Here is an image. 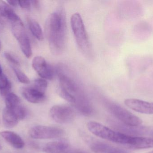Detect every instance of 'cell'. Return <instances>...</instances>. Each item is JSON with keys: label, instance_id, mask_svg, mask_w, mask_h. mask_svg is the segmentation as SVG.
<instances>
[{"label": "cell", "instance_id": "obj_1", "mask_svg": "<svg viewBox=\"0 0 153 153\" xmlns=\"http://www.w3.org/2000/svg\"><path fill=\"white\" fill-rule=\"evenodd\" d=\"M62 11L51 13L47 19L45 26L49 48L55 54L62 53L65 45V16Z\"/></svg>", "mask_w": 153, "mask_h": 153}, {"label": "cell", "instance_id": "obj_2", "mask_svg": "<svg viewBox=\"0 0 153 153\" xmlns=\"http://www.w3.org/2000/svg\"><path fill=\"white\" fill-rule=\"evenodd\" d=\"M90 132L96 136L108 141L135 149L137 136H133L114 131L109 128L94 121H90L87 125Z\"/></svg>", "mask_w": 153, "mask_h": 153}, {"label": "cell", "instance_id": "obj_3", "mask_svg": "<svg viewBox=\"0 0 153 153\" xmlns=\"http://www.w3.org/2000/svg\"><path fill=\"white\" fill-rule=\"evenodd\" d=\"M71 26L78 46L84 52L89 50L88 35L81 15L78 13H74L71 19Z\"/></svg>", "mask_w": 153, "mask_h": 153}, {"label": "cell", "instance_id": "obj_4", "mask_svg": "<svg viewBox=\"0 0 153 153\" xmlns=\"http://www.w3.org/2000/svg\"><path fill=\"white\" fill-rule=\"evenodd\" d=\"M108 107L112 115L124 125L137 127L139 126L143 123L140 118L117 104L109 103Z\"/></svg>", "mask_w": 153, "mask_h": 153}, {"label": "cell", "instance_id": "obj_5", "mask_svg": "<svg viewBox=\"0 0 153 153\" xmlns=\"http://www.w3.org/2000/svg\"><path fill=\"white\" fill-rule=\"evenodd\" d=\"M12 31L19 42L22 53L27 58L31 57L32 52L30 40L22 20L12 23Z\"/></svg>", "mask_w": 153, "mask_h": 153}, {"label": "cell", "instance_id": "obj_6", "mask_svg": "<svg viewBox=\"0 0 153 153\" xmlns=\"http://www.w3.org/2000/svg\"><path fill=\"white\" fill-rule=\"evenodd\" d=\"M49 114L53 120L61 124L70 123L75 117V112L73 109L66 105L53 106L50 109Z\"/></svg>", "mask_w": 153, "mask_h": 153}, {"label": "cell", "instance_id": "obj_7", "mask_svg": "<svg viewBox=\"0 0 153 153\" xmlns=\"http://www.w3.org/2000/svg\"><path fill=\"white\" fill-rule=\"evenodd\" d=\"M63 130L54 127L38 125L32 128L29 132L31 138L36 139H50L58 138L63 135Z\"/></svg>", "mask_w": 153, "mask_h": 153}, {"label": "cell", "instance_id": "obj_8", "mask_svg": "<svg viewBox=\"0 0 153 153\" xmlns=\"http://www.w3.org/2000/svg\"><path fill=\"white\" fill-rule=\"evenodd\" d=\"M32 66L41 78L49 80L53 78L54 73L53 68L42 57H35L32 60Z\"/></svg>", "mask_w": 153, "mask_h": 153}, {"label": "cell", "instance_id": "obj_9", "mask_svg": "<svg viewBox=\"0 0 153 153\" xmlns=\"http://www.w3.org/2000/svg\"><path fill=\"white\" fill-rule=\"evenodd\" d=\"M46 153H87L75 149L64 142H54L48 143L43 148Z\"/></svg>", "mask_w": 153, "mask_h": 153}, {"label": "cell", "instance_id": "obj_10", "mask_svg": "<svg viewBox=\"0 0 153 153\" xmlns=\"http://www.w3.org/2000/svg\"><path fill=\"white\" fill-rule=\"evenodd\" d=\"M124 102L127 107L136 112L147 115L153 114V102L134 99H127Z\"/></svg>", "mask_w": 153, "mask_h": 153}, {"label": "cell", "instance_id": "obj_11", "mask_svg": "<svg viewBox=\"0 0 153 153\" xmlns=\"http://www.w3.org/2000/svg\"><path fill=\"white\" fill-rule=\"evenodd\" d=\"M21 93L23 97L30 103L35 104L42 103L46 99L45 93L33 86L23 87L21 89Z\"/></svg>", "mask_w": 153, "mask_h": 153}, {"label": "cell", "instance_id": "obj_12", "mask_svg": "<svg viewBox=\"0 0 153 153\" xmlns=\"http://www.w3.org/2000/svg\"><path fill=\"white\" fill-rule=\"evenodd\" d=\"M1 136L16 149H22L25 145L22 138L16 133L10 131H4L0 133Z\"/></svg>", "mask_w": 153, "mask_h": 153}, {"label": "cell", "instance_id": "obj_13", "mask_svg": "<svg viewBox=\"0 0 153 153\" xmlns=\"http://www.w3.org/2000/svg\"><path fill=\"white\" fill-rule=\"evenodd\" d=\"M90 147L95 153H112L118 149L106 143L97 141L91 142Z\"/></svg>", "mask_w": 153, "mask_h": 153}, {"label": "cell", "instance_id": "obj_14", "mask_svg": "<svg viewBox=\"0 0 153 153\" xmlns=\"http://www.w3.org/2000/svg\"><path fill=\"white\" fill-rule=\"evenodd\" d=\"M3 122L8 128H13L18 124L19 119L13 110L5 107L2 113Z\"/></svg>", "mask_w": 153, "mask_h": 153}, {"label": "cell", "instance_id": "obj_15", "mask_svg": "<svg viewBox=\"0 0 153 153\" xmlns=\"http://www.w3.org/2000/svg\"><path fill=\"white\" fill-rule=\"evenodd\" d=\"M0 15L7 18L12 22H17L21 20L13 10L3 1H1L0 3Z\"/></svg>", "mask_w": 153, "mask_h": 153}, {"label": "cell", "instance_id": "obj_16", "mask_svg": "<svg viewBox=\"0 0 153 153\" xmlns=\"http://www.w3.org/2000/svg\"><path fill=\"white\" fill-rule=\"evenodd\" d=\"M58 75L60 82L59 84L60 85L66 89L72 94H73V93L76 92L77 88L75 83L72 79L64 74L61 72L58 73Z\"/></svg>", "mask_w": 153, "mask_h": 153}, {"label": "cell", "instance_id": "obj_17", "mask_svg": "<svg viewBox=\"0 0 153 153\" xmlns=\"http://www.w3.org/2000/svg\"><path fill=\"white\" fill-rule=\"evenodd\" d=\"M29 28L33 36L39 40H43L44 38V33L39 23L33 19H28Z\"/></svg>", "mask_w": 153, "mask_h": 153}, {"label": "cell", "instance_id": "obj_18", "mask_svg": "<svg viewBox=\"0 0 153 153\" xmlns=\"http://www.w3.org/2000/svg\"><path fill=\"white\" fill-rule=\"evenodd\" d=\"M11 84L5 75L2 74L0 77V93L3 97H6L10 93Z\"/></svg>", "mask_w": 153, "mask_h": 153}, {"label": "cell", "instance_id": "obj_19", "mask_svg": "<svg viewBox=\"0 0 153 153\" xmlns=\"http://www.w3.org/2000/svg\"><path fill=\"white\" fill-rule=\"evenodd\" d=\"M5 107L12 109L20 105V100L16 94L10 93L5 97Z\"/></svg>", "mask_w": 153, "mask_h": 153}, {"label": "cell", "instance_id": "obj_20", "mask_svg": "<svg viewBox=\"0 0 153 153\" xmlns=\"http://www.w3.org/2000/svg\"><path fill=\"white\" fill-rule=\"evenodd\" d=\"M57 93L60 97L67 101L68 102L75 105L76 102V99L75 97L71 93H70L66 89L59 84L56 89Z\"/></svg>", "mask_w": 153, "mask_h": 153}, {"label": "cell", "instance_id": "obj_21", "mask_svg": "<svg viewBox=\"0 0 153 153\" xmlns=\"http://www.w3.org/2000/svg\"><path fill=\"white\" fill-rule=\"evenodd\" d=\"M12 67L20 82L24 84H28L30 83L28 77L22 71L14 66H12Z\"/></svg>", "mask_w": 153, "mask_h": 153}, {"label": "cell", "instance_id": "obj_22", "mask_svg": "<svg viewBox=\"0 0 153 153\" xmlns=\"http://www.w3.org/2000/svg\"><path fill=\"white\" fill-rule=\"evenodd\" d=\"M48 83L45 79L43 78H38L35 80L33 86L42 92L45 93L48 88Z\"/></svg>", "mask_w": 153, "mask_h": 153}, {"label": "cell", "instance_id": "obj_23", "mask_svg": "<svg viewBox=\"0 0 153 153\" xmlns=\"http://www.w3.org/2000/svg\"><path fill=\"white\" fill-rule=\"evenodd\" d=\"M4 56L5 58L9 62L15 65H19V61L15 57L13 56L11 54L8 52H5L4 53Z\"/></svg>", "mask_w": 153, "mask_h": 153}, {"label": "cell", "instance_id": "obj_24", "mask_svg": "<svg viewBox=\"0 0 153 153\" xmlns=\"http://www.w3.org/2000/svg\"><path fill=\"white\" fill-rule=\"evenodd\" d=\"M19 4L22 9L30 10L31 8V1H19Z\"/></svg>", "mask_w": 153, "mask_h": 153}, {"label": "cell", "instance_id": "obj_25", "mask_svg": "<svg viewBox=\"0 0 153 153\" xmlns=\"http://www.w3.org/2000/svg\"><path fill=\"white\" fill-rule=\"evenodd\" d=\"M7 2L13 6H16L19 4V1H8Z\"/></svg>", "mask_w": 153, "mask_h": 153}, {"label": "cell", "instance_id": "obj_26", "mask_svg": "<svg viewBox=\"0 0 153 153\" xmlns=\"http://www.w3.org/2000/svg\"><path fill=\"white\" fill-rule=\"evenodd\" d=\"M39 1H31V4H33L36 8H38L39 6Z\"/></svg>", "mask_w": 153, "mask_h": 153}, {"label": "cell", "instance_id": "obj_27", "mask_svg": "<svg viewBox=\"0 0 153 153\" xmlns=\"http://www.w3.org/2000/svg\"><path fill=\"white\" fill-rule=\"evenodd\" d=\"M112 153H128L126 152L125 151H123V150H120V149H118L117 151H115V152Z\"/></svg>", "mask_w": 153, "mask_h": 153}, {"label": "cell", "instance_id": "obj_28", "mask_svg": "<svg viewBox=\"0 0 153 153\" xmlns=\"http://www.w3.org/2000/svg\"><path fill=\"white\" fill-rule=\"evenodd\" d=\"M2 74V69L1 67V65H0V77H1Z\"/></svg>", "mask_w": 153, "mask_h": 153}, {"label": "cell", "instance_id": "obj_29", "mask_svg": "<svg viewBox=\"0 0 153 153\" xmlns=\"http://www.w3.org/2000/svg\"><path fill=\"white\" fill-rule=\"evenodd\" d=\"M147 153H153V151H151V152H148Z\"/></svg>", "mask_w": 153, "mask_h": 153}, {"label": "cell", "instance_id": "obj_30", "mask_svg": "<svg viewBox=\"0 0 153 153\" xmlns=\"http://www.w3.org/2000/svg\"><path fill=\"white\" fill-rule=\"evenodd\" d=\"M1 146H0V150H1Z\"/></svg>", "mask_w": 153, "mask_h": 153}, {"label": "cell", "instance_id": "obj_31", "mask_svg": "<svg viewBox=\"0 0 153 153\" xmlns=\"http://www.w3.org/2000/svg\"><path fill=\"white\" fill-rule=\"evenodd\" d=\"M0 47H1V43H0Z\"/></svg>", "mask_w": 153, "mask_h": 153}]
</instances>
